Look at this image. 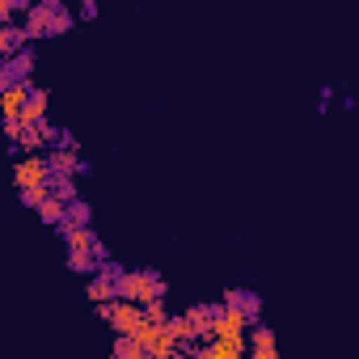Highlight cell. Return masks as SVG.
I'll list each match as a JSON object with an SVG mask.
<instances>
[{
	"mask_svg": "<svg viewBox=\"0 0 359 359\" xmlns=\"http://www.w3.org/2000/svg\"><path fill=\"white\" fill-rule=\"evenodd\" d=\"M13 182H18L22 199H26L30 208H39V203L51 195V169H47V156H39V152L18 156V165H13Z\"/></svg>",
	"mask_w": 359,
	"mask_h": 359,
	"instance_id": "obj_1",
	"label": "cell"
},
{
	"mask_svg": "<svg viewBox=\"0 0 359 359\" xmlns=\"http://www.w3.org/2000/svg\"><path fill=\"white\" fill-rule=\"evenodd\" d=\"M161 296H165V283H161L156 271H123L114 279V300H127V304L144 309V304H152Z\"/></svg>",
	"mask_w": 359,
	"mask_h": 359,
	"instance_id": "obj_2",
	"label": "cell"
},
{
	"mask_svg": "<svg viewBox=\"0 0 359 359\" xmlns=\"http://www.w3.org/2000/svg\"><path fill=\"white\" fill-rule=\"evenodd\" d=\"M64 241H68V262L72 271H97L102 266V245L93 237V229H64Z\"/></svg>",
	"mask_w": 359,
	"mask_h": 359,
	"instance_id": "obj_3",
	"label": "cell"
},
{
	"mask_svg": "<svg viewBox=\"0 0 359 359\" xmlns=\"http://www.w3.org/2000/svg\"><path fill=\"white\" fill-rule=\"evenodd\" d=\"M131 342H135L148 359H173V355H182V346L169 338V330H165V325H152V321H144V325L131 334Z\"/></svg>",
	"mask_w": 359,
	"mask_h": 359,
	"instance_id": "obj_4",
	"label": "cell"
},
{
	"mask_svg": "<svg viewBox=\"0 0 359 359\" xmlns=\"http://www.w3.org/2000/svg\"><path fill=\"white\" fill-rule=\"evenodd\" d=\"M97 313L110 321V330L118 338H131L140 325H144V309L140 304H127V300H110V304H97Z\"/></svg>",
	"mask_w": 359,
	"mask_h": 359,
	"instance_id": "obj_5",
	"label": "cell"
},
{
	"mask_svg": "<svg viewBox=\"0 0 359 359\" xmlns=\"http://www.w3.org/2000/svg\"><path fill=\"white\" fill-rule=\"evenodd\" d=\"M55 30H68V13L60 5H39V9L26 13L22 39H39V34H55Z\"/></svg>",
	"mask_w": 359,
	"mask_h": 359,
	"instance_id": "obj_6",
	"label": "cell"
},
{
	"mask_svg": "<svg viewBox=\"0 0 359 359\" xmlns=\"http://www.w3.org/2000/svg\"><path fill=\"white\" fill-rule=\"evenodd\" d=\"M250 325H254V321H250L241 309L220 304V309H212V334H208V338H245Z\"/></svg>",
	"mask_w": 359,
	"mask_h": 359,
	"instance_id": "obj_7",
	"label": "cell"
},
{
	"mask_svg": "<svg viewBox=\"0 0 359 359\" xmlns=\"http://www.w3.org/2000/svg\"><path fill=\"white\" fill-rule=\"evenodd\" d=\"M43 123H47V93L30 89V102L22 106V114L13 123H5V131H30V127H43Z\"/></svg>",
	"mask_w": 359,
	"mask_h": 359,
	"instance_id": "obj_8",
	"label": "cell"
},
{
	"mask_svg": "<svg viewBox=\"0 0 359 359\" xmlns=\"http://www.w3.org/2000/svg\"><path fill=\"white\" fill-rule=\"evenodd\" d=\"M47 169H51V177H72V173H81V169H85V161H81V152H76V148L60 144V148H51Z\"/></svg>",
	"mask_w": 359,
	"mask_h": 359,
	"instance_id": "obj_9",
	"label": "cell"
},
{
	"mask_svg": "<svg viewBox=\"0 0 359 359\" xmlns=\"http://www.w3.org/2000/svg\"><path fill=\"white\" fill-rule=\"evenodd\" d=\"M245 351H250V359H279L275 334H271L266 325H250V334H245Z\"/></svg>",
	"mask_w": 359,
	"mask_h": 359,
	"instance_id": "obj_10",
	"label": "cell"
},
{
	"mask_svg": "<svg viewBox=\"0 0 359 359\" xmlns=\"http://www.w3.org/2000/svg\"><path fill=\"white\" fill-rule=\"evenodd\" d=\"M195 359H245V338H208Z\"/></svg>",
	"mask_w": 359,
	"mask_h": 359,
	"instance_id": "obj_11",
	"label": "cell"
},
{
	"mask_svg": "<svg viewBox=\"0 0 359 359\" xmlns=\"http://www.w3.org/2000/svg\"><path fill=\"white\" fill-rule=\"evenodd\" d=\"M114 279H118L114 266H97L93 279H89V300H93V304H110V300H114Z\"/></svg>",
	"mask_w": 359,
	"mask_h": 359,
	"instance_id": "obj_12",
	"label": "cell"
},
{
	"mask_svg": "<svg viewBox=\"0 0 359 359\" xmlns=\"http://www.w3.org/2000/svg\"><path fill=\"white\" fill-rule=\"evenodd\" d=\"M30 102V85H9V89H0V114H5V123H13L22 114V106Z\"/></svg>",
	"mask_w": 359,
	"mask_h": 359,
	"instance_id": "obj_13",
	"label": "cell"
},
{
	"mask_svg": "<svg viewBox=\"0 0 359 359\" xmlns=\"http://www.w3.org/2000/svg\"><path fill=\"white\" fill-rule=\"evenodd\" d=\"M182 321H187V330H191V338H199V342H208V334H212V309H203V304H195V309H187V313H182Z\"/></svg>",
	"mask_w": 359,
	"mask_h": 359,
	"instance_id": "obj_14",
	"label": "cell"
},
{
	"mask_svg": "<svg viewBox=\"0 0 359 359\" xmlns=\"http://www.w3.org/2000/svg\"><path fill=\"white\" fill-rule=\"evenodd\" d=\"M224 304H233V309H241V313H245L250 321H258V309H262L254 292H229V296H224Z\"/></svg>",
	"mask_w": 359,
	"mask_h": 359,
	"instance_id": "obj_15",
	"label": "cell"
},
{
	"mask_svg": "<svg viewBox=\"0 0 359 359\" xmlns=\"http://www.w3.org/2000/svg\"><path fill=\"white\" fill-rule=\"evenodd\" d=\"M64 212H68V203H60L55 195H47V199L39 203V216H43L47 224H64Z\"/></svg>",
	"mask_w": 359,
	"mask_h": 359,
	"instance_id": "obj_16",
	"label": "cell"
},
{
	"mask_svg": "<svg viewBox=\"0 0 359 359\" xmlns=\"http://www.w3.org/2000/svg\"><path fill=\"white\" fill-rule=\"evenodd\" d=\"M110 355H114V359H148L131 338H114V351H110Z\"/></svg>",
	"mask_w": 359,
	"mask_h": 359,
	"instance_id": "obj_17",
	"label": "cell"
},
{
	"mask_svg": "<svg viewBox=\"0 0 359 359\" xmlns=\"http://www.w3.org/2000/svg\"><path fill=\"white\" fill-rule=\"evenodd\" d=\"M18 43H22V30H18V26H0V55L13 51Z\"/></svg>",
	"mask_w": 359,
	"mask_h": 359,
	"instance_id": "obj_18",
	"label": "cell"
},
{
	"mask_svg": "<svg viewBox=\"0 0 359 359\" xmlns=\"http://www.w3.org/2000/svg\"><path fill=\"white\" fill-rule=\"evenodd\" d=\"M13 13H18V5H9V0H0V26H5Z\"/></svg>",
	"mask_w": 359,
	"mask_h": 359,
	"instance_id": "obj_19",
	"label": "cell"
},
{
	"mask_svg": "<svg viewBox=\"0 0 359 359\" xmlns=\"http://www.w3.org/2000/svg\"><path fill=\"white\" fill-rule=\"evenodd\" d=\"M191 359H195V355H191Z\"/></svg>",
	"mask_w": 359,
	"mask_h": 359,
	"instance_id": "obj_20",
	"label": "cell"
}]
</instances>
